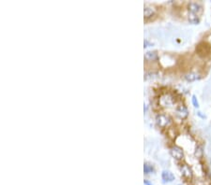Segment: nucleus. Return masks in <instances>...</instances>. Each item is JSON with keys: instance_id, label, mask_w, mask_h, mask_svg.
Masks as SVG:
<instances>
[{"instance_id": "2eb2a0df", "label": "nucleus", "mask_w": 211, "mask_h": 185, "mask_svg": "<svg viewBox=\"0 0 211 185\" xmlns=\"http://www.w3.org/2000/svg\"><path fill=\"white\" fill-rule=\"evenodd\" d=\"M179 185H180V184H179Z\"/></svg>"}, {"instance_id": "ddd939ff", "label": "nucleus", "mask_w": 211, "mask_h": 185, "mask_svg": "<svg viewBox=\"0 0 211 185\" xmlns=\"http://www.w3.org/2000/svg\"><path fill=\"white\" fill-rule=\"evenodd\" d=\"M144 45H145V47H149V46H152V44H151L149 41H148V40H145Z\"/></svg>"}, {"instance_id": "20e7f679", "label": "nucleus", "mask_w": 211, "mask_h": 185, "mask_svg": "<svg viewBox=\"0 0 211 185\" xmlns=\"http://www.w3.org/2000/svg\"><path fill=\"white\" fill-rule=\"evenodd\" d=\"M180 171H181L182 176L185 177L186 179H189L190 180V179L192 178V170H191V168L188 165H186V164L182 165L180 166Z\"/></svg>"}, {"instance_id": "1a4fd4ad", "label": "nucleus", "mask_w": 211, "mask_h": 185, "mask_svg": "<svg viewBox=\"0 0 211 185\" xmlns=\"http://www.w3.org/2000/svg\"><path fill=\"white\" fill-rule=\"evenodd\" d=\"M159 58V55L157 51H147L145 53V59L147 61H156Z\"/></svg>"}, {"instance_id": "4468645a", "label": "nucleus", "mask_w": 211, "mask_h": 185, "mask_svg": "<svg viewBox=\"0 0 211 185\" xmlns=\"http://www.w3.org/2000/svg\"><path fill=\"white\" fill-rule=\"evenodd\" d=\"M144 182H145V185H152V184H151L149 181H148L147 180H145V181H144Z\"/></svg>"}, {"instance_id": "9b49d317", "label": "nucleus", "mask_w": 211, "mask_h": 185, "mask_svg": "<svg viewBox=\"0 0 211 185\" xmlns=\"http://www.w3.org/2000/svg\"><path fill=\"white\" fill-rule=\"evenodd\" d=\"M144 171H145V174L148 175V174H150V173L154 172V167H153L151 165L145 163V164L144 165Z\"/></svg>"}, {"instance_id": "0eeeda50", "label": "nucleus", "mask_w": 211, "mask_h": 185, "mask_svg": "<svg viewBox=\"0 0 211 185\" xmlns=\"http://www.w3.org/2000/svg\"><path fill=\"white\" fill-rule=\"evenodd\" d=\"M188 20L192 25H197L200 22V16L198 14H195V13H191V12H189L188 14Z\"/></svg>"}, {"instance_id": "9d476101", "label": "nucleus", "mask_w": 211, "mask_h": 185, "mask_svg": "<svg viewBox=\"0 0 211 185\" xmlns=\"http://www.w3.org/2000/svg\"><path fill=\"white\" fill-rule=\"evenodd\" d=\"M201 78V76L197 73H189L185 75V79L188 81H195Z\"/></svg>"}, {"instance_id": "423d86ee", "label": "nucleus", "mask_w": 211, "mask_h": 185, "mask_svg": "<svg viewBox=\"0 0 211 185\" xmlns=\"http://www.w3.org/2000/svg\"><path fill=\"white\" fill-rule=\"evenodd\" d=\"M161 178L163 180L164 182H172L173 181H175V176L174 174L168 171V170H164L161 174Z\"/></svg>"}, {"instance_id": "6e6552de", "label": "nucleus", "mask_w": 211, "mask_h": 185, "mask_svg": "<svg viewBox=\"0 0 211 185\" xmlns=\"http://www.w3.org/2000/svg\"><path fill=\"white\" fill-rule=\"evenodd\" d=\"M155 13V9L152 6L149 5H145V10H144V14H145V18H150L153 16Z\"/></svg>"}, {"instance_id": "f03ea898", "label": "nucleus", "mask_w": 211, "mask_h": 185, "mask_svg": "<svg viewBox=\"0 0 211 185\" xmlns=\"http://www.w3.org/2000/svg\"><path fill=\"white\" fill-rule=\"evenodd\" d=\"M170 153H171V155L176 160H181L184 157V151L180 147H178V146L172 147L170 150Z\"/></svg>"}, {"instance_id": "39448f33", "label": "nucleus", "mask_w": 211, "mask_h": 185, "mask_svg": "<svg viewBox=\"0 0 211 185\" xmlns=\"http://www.w3.org/2000/svg\"><path fill=\"white\" fill-rule=\"evenodd\" d=\"M188 7H189V12L195 13V14H198V15L203 10L202 6L198 3H195V2H191L189 4V6H188Z\"/></svg>"}, {"instance_id": "7ed1b4c3", "label": "nucleus", "mask_w": 211, "mask_h": 185, "mask_svg": "<svg viewBox=\"0 0 211 185\" xmlns=\"http://www.w3.org/2000/svg\"><path fill=\"white\" fill-rule=\"evenodd\" d=\"M176 114L178 118L180 119H185L188 117V115H189V111H188V109L185 107V106H179L176 107Z\"/></svg>"}, {"instance_id": "f8f14e48", "label": "nucleus", "mask_w": 211, "mask_h": 185, "mask_svg": "<svg viewBox=\"0 0 211 185\" xmlns=\"http://www.w3.org/2000/svg\"><path fill=\"white\" fill-rule=\"evenodd\" d=\"M191 100H192V104H193V106H194L195 107H199V102H198V100H197L196 96L193 95Z\"/></svg>"}, {"instance_id": "f257e3e1", "label": "nucleus", "mask_w": 211, "mask_h": 185, "mask_svg": "<svg viewBox=\"0 0 211 185\" xmlns=\"http://www.w3.org/2000/svg\"><path fill=\"white\" fill-rule=\"evenodd\" d=\"M171 118L165 114H159L156 117V122L161 127H167L171 123Z\"/></svg>"}]
</instances>
